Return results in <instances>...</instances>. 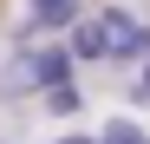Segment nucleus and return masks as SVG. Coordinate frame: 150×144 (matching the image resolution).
I'll list each match as a JSON object with an SVG mask.
<instances>
[{
	"label": "nucleus",
	"instance_id": "nucleus-4",
	"mask_svg": "<svg viewBox=\"0 0 150 144\" xmlns=\"http://www.w3.org/2000/svg\"><path fill=\"white\" fill-rule=\"evenodd\" d=\"M65 46H72V59H79V66H98V59H111V46H105V26H98V13H85L79 26L65 33Z\"/></svg>",
	"mask_w": 150,
	"mask_h": 144
},
{
	"label": "nucleus",
	"instance_id": "nucleus-3",
	"mask_svg": "<svg viewBox=\"0 0 150 144\" xmlns=\"http://www.w3.org/2000/svg\"><path fill=\"white\" fill-rule=\"evenodd\" d=\"M26 20H33V33H72V26H79V20H85V7H79V0H26Z\"/></svg>",
	"mask_w": 150,
	"mask_h": 144
},
{
	"label": "nucleus",
	"instance_id": "nucleus-9",
	"mask_svg": "<svg viewBox=\"0 0 150 144\" xmlns=\"http://www.w3.org/2000/svg\"><path fill=\"white\" fill-rule=\"evenodd\" d=\"M59 144H98V138H79V131H72V138H59Z\"/></svg>",
	"mask_w": 150,
	"mask_h": 144
},
{
	"label": "nucleus",
	"instance_id": "nucleus-5",
	"mask_svg": "<svg viewBox=\"0 0 150 144\" xmlns=\"http://www.w3.org/2000/svg\"><path fill=\"white\" fill-rule=\"evenodd\" d=\"M20 92H39L33 85V46H13V59L0 66V105H13Z\"/></svg>",
	"mask_w": 150,
	"mask_h": 144
},
{
	"label": "nucleus",
	"instance_id": "nucleus-7",
	"mask_svg": "<svg viewBox=\"0 0 150 144\" xmlns=\"http://www.w3.org/2000/svg\"><path fill=\"white\" fill-rule=\"evenodd\" d=\"M46 111H52V118H72V111H85V92L65 79V85H52V92H46Z\"/></svg>",
	"mask_w": 150,
	"mask_h": 144
},
{
	"label": "nucleus",
	"instance_id": "nucleus-6",
	"mask_svg": "<svg viewBox=\"0 0 150 144\" xmlns=\"http://www.w3.org/2000/svg\"><path fill=\"white\" fill-rule=\"evenodd\" d=\"M98 144H150V131L137 125V118H105V131H98Z\"/></svg>",
	"mask_w": 150,
	"mask_h": 144
},
{
	"label": "nucleus",
	"instance_id": "nucleus-8",
	"mask_svg": "<svg viewBox=\"0 0 150 144\" xmlns=\"http://www.w3.org/2000/svg\"><path fill=\"white\" fill-rule=\"evenodd\" d=\"M137 105H150V59H144V79H137Z\"/></svg>",
	"mask_w": 150,
	"mask_h": 144
},
{
	"label": "nucleus",
	"instance_id": "nucleus-2",
	"mask_svg": "<svg viewBox=\"0 0 150 144\" xmlns=\"http://www.w3.org/2000/svg\"><path fill=\"white\" fill-rule=\"evenodd\" d=\"M72 66H79V59H72V46H65V39H46V46H33V85H39V92L65 85V79H72Z\"/></svg>",
	"mask_w": 150,
	"mask_h": 144
},
{
	"label": "nucleus",
	"instance_id": "nucleus-1",
	"mask_svg": "<svg viewBox=\"0 0 150 144\" xmlns=\"http://www.w3.org/2000/svg\"><path fill=\"white\" fill-rule=\"evenodd\" d=\"M98 26H105V46H111V59H117V66L150 59V26H137V13H131V7H105V13H98Z\"/></svg>",
	"mask_w": 150,
	"mask_h": 144
}]
</instances>
